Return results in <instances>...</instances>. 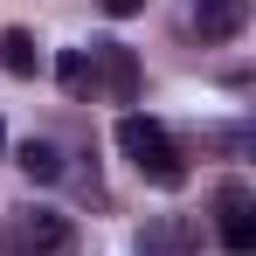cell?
Wrapping results in <instances>:
<instances>
[{
    "instance_id": "1",
    "label": "cell",
    "mask_w": 256,
    "mask_h": 256,
    "mask_svg": "<svg viewBox=\"0 0 256 256\" xmlns=\"http://www.w3.org/2000/svg\"><path fill=\"white\" fill-rule=\"evenodd\" d=\"M118 152H125V160L146 173L152 187H180V180H187V166H180V146L166 138V125H160V118H138V111H125V118H118Z\"/></svg>"
},
{
    "instance_id": "2",
    "label": "cell",
    "mask_w": 256,
    "mask_h": 256,
    "mask_svg": "<svg viewBox=\"0 0 256 256\" xmlns=\"http://www.w3.org/2000/svg\"><path fill=\"white\" fill-rule=\"evenodd\" d=\"M0 256H76V228L56 208H21L0 222Z\"/></svg>"
},
{
    "instance_id": "3",
    "label": "cell",
    "mask_w": 256,
    "mask_h": 256,
    "mask_svg": "<svg viewBox=\"0 0 256 256\" xmlns=\"http://www.w3.org/2000/svg\"><path fill=\"white\" fill-rule=\"evenodd\" d=\"M214 214H222V242H228L236 256H250V250H256V194L242 187V180H222Z\"/></svg>"
},
{
    "instance_id": "4",
    "label": "cell",
    "mask_w": 256,
    "mask_h": 256,
    "mask_svg": "<svg viewBox=\"0 0 256 256\" xmlns=\"http://www.w3.org/2000/svg\"><path fill=\"white\" fill-rule=\"evenodd\" d=\"M90 84L111 90V104H132L138 97V56L125 42H90Z\"/></svg>"
},
{
    "instance_id": "5",
    "label": "cell",
    "mask_w": 256,
    "mask_h": 256,
    "mask_svg": "<svg viewBox=\"0 0 256 256\" xmlns=\"http://www.w3.org/2000/svg\"><path fill=\"white\" fill-rule=\"evenodd\" d=\"M138 256H194V222L187 214H152L138 228Z\"/></svg>"
},
{
    "instance_id": "6",
    "label": "cell",
    "mask_w": 256,
    "mask_h": 256,
    "mask_svg": "<svg viewBox=\"0 0 256 256\" xmlns=\"http://www.w3.org/2000/svg\"><path fill=\"white\" fill-rule=\"evenodd\" d=\"M242 21H250V0H194V28H201V42H228V35H242Z\"/></svg>"
},
{
    "instance_id": "7",
    "label": "cell",
    "mask_w": 256,
    "mask_h": 256,
    "mask_svg": "<svg viewBox=\"0 0 256 256\" xmlns=\"http://www.w3.org/2000/svg\"><path fill=\"white\" fill-rule=\"evenodd\" d=\"M0 62H7L14 76H35V70H42V48H35V35H28V28H7V35H0Z\"/></svg>"
},
{
    "instance_id": "8",
    "label": "cell",
    "mask_w": 256,
    "mask_h": 256,
    "mask_svg": "<svg viewBox=\"0 0 256 256\" xmlns=\"http://www.w3.org/2000/svg\"><path fill=\"white\" fill-rule=\"evenodd\" d=\"M14 160H21V173H28V180H62V152H56L48 138H28Z\"/></svg>"
},
{
    "instance_id": "9",
    "label": "cell",
    "mask_w": 256,
    "mask_h": 256,
    "mask_svg": "<svg viewBox=\"0 0 256 256\" xmlns=\"http://www.w3.org/2000/svg\"><path fill=\"white\" fill-rule=\"evenodd\" d=\"M56 76H62V90L70 97H90V48H62V62H56Z\"/></svg>"
},
{
    "instance_id": "10",
    "label": "cell",
    "mask_w": 256,
    "mask_h": 256,
    "mask_svg": "<svg viewBox=\"0 0 256 256\" xmlns=\"http://www.w3.org/2000/svg\"><path fill=\"white\" fill-rule=\"evenodd\" d=\"M97 7H104V14H118V21H125V14H146V0H97Z\"/></svg>"
},
{
    "instance_id": "11",
    "label": "cell",
    "mask_w": 256,
    "mask_h": 256,
    "mask_svg": "<svg viewBox=\"0 0 256 256\" xmlns=\"http://www.w3.org/2000/svg\"><path fill=\"white\" fill-rule=\"evenodd\" d=\"M0 152H7V125H0Z\"/></svg>"
}]
</instances>
